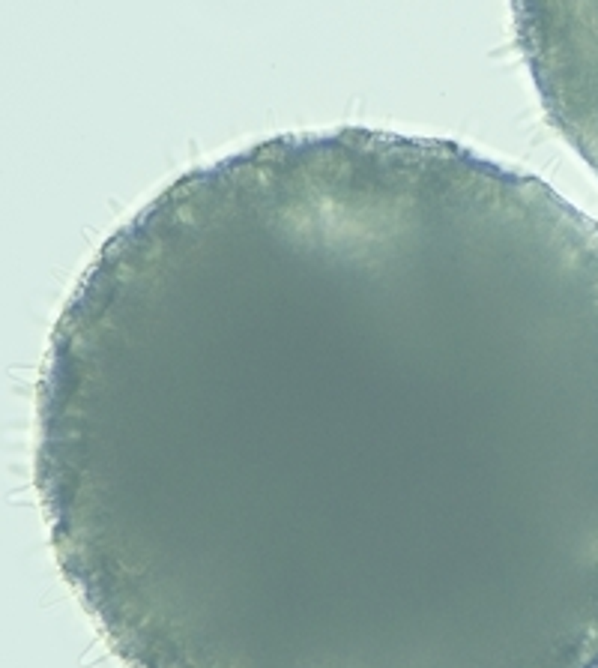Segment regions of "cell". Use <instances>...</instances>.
<instances>
[{"label": "cell", "mask_w": 598, "mask_h": 668, "mask_svg": "<svg viewBox=\"0 0 598 668\" xmlns=\"http://www.w3.org/2000/svg\"><path fill=\"white\" fill-rule=\"evenodd\" d=\"M33 480L126 668H598V222L389 129L198 165L60 309Z\"/></svg>", "instance_id": "obj_1"}, {"label": "cell", "mask_w": 598, "mask_h": 668, "mask_svg": "<svg viewBox=\"0 0 598 668\" xmlns=\"http://www.w3.org/2000/svg\"><path fill=\"white\" fill-rule=\"evenodd\" d=\"M545 118L598 177V0H508Z\"/></svg>", "instance_id": "obj_2"}]
</instances>
